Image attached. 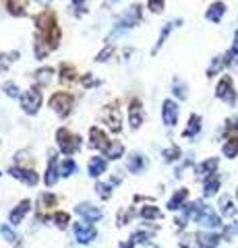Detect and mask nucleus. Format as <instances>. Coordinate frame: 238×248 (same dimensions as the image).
I'll list each match as a JSON object with an SVG mask.
<instances>
[{"mask_svg":"<svg viewBox=\"0 0 238 248\" xmlns=\"http://www.w3.org/2000/svg\"><path fill=\"white\" fill-rule=\"evenodd\" d=\"M48 106L58 116L66 118V116L73 112V108H75V95H73V93H68V91H56L54 95L48 99Z\"/></svg>","mask_w":238,"mask_h":248,"instance_id":"1","label":"nucleus"},{"mask_svg":"<svg viewBox=\"0 0 238 248\" xmlns=\"http://www.w3.org/2000/svg\"><path fill=\"white\" fill-rule=\"evenodd\" d=\"M56 143L60 147V151H63L64 155H73L75 151H79V147H81V137L79 135H75L73 130H68V128H58L56 130Z\"/></svg>","mask_w":238,"mask_h":248,"instance_id":"2","label":"nucleus"},{"mask_svg":"<svg viewBox=\"0 0 238 248\" xmlns=\"http://www.w3.org/2000/svg\"><path fill=\"white\" fill-rule=\"evenodd\" d=\"M139 23H141V4H133V6H130V9L118 19L116 29H114V33H112V35H118L120 31L133 29V27L139 25ZM112 35L108 37V40H112Z\"/></svg>","mask_w":238,"mask_h":248,"instance_id":"3","label":"nucleus"},{"mask_svg":"<svg viewBox=\"0 0 238 248\" xmlns=\"http://www.w3.org/2000/svg\"><path fill=\"white\" fill-rule=\"evenodd\" d=\"M42 102H44V95H42L40 87H32V89H27L21 95V108H23V112L29 114V116H33V114L40 112Z\"/></svg>","mask_w":238,"mask_h":248,"instance_id":"4","label":"nucleus"},{"mask_svg":"<svg viewBox=\"0 0 238 248\" xmlns=\"http://www.w3.org/2000/svg\"><path fill=\"white\" fill-rule=\"evenodd\" d=\"M102 118H104V122L112 128V133H120L122 120H120V108H118V102H116V99H114V102H110L108 106L104 108Z\"/></svg>","mask_w":238,"mask_h":248,"instance_id":"5","label":"nucleus"},{"mask_svg":"<svg viewBox=\"0 0 238 248\" xmlns=\"http://www.w3.org/2000/svg\"><path fill=\"white\" fill-rule=\"evenodd\" d=\"M35 27H37V33H48L54 27H58V21H56V13L46 9L35 17Z\"/></svg>","mask_w":238,"mask_h":248,"instance_id":"6","label":"nucleus"},{"mask_svg":"<svg viewBox=\"0 0 238 248\" xmlns=\"http://www.w3.org/2000/svg\"><path fill=\"white\" fill-rule=\"evenodd\" d=\"M195 219H197V223H201L205 228H220L222 226L220 215L213 211L211 207H205V205H201V209H199L197 215H195Z\"/></svg>","mask_w":238,"mask_h":248,"instance_id":"7","label":"nucleus"},{"mask_svg":"<svg viewBox=\"0 0 238 248\" xmlns=\"http://www.w3.org/2000/svg\"><path fill=\"white\" fill-rule=\"evenodd\" d=\"M128 122L135 130L143 124V106H141V99L139 97H133L128 102Z\"/></svg>","mask_w":238,"mask_h":248,"instance_id":"8","label":"nucleus"},{"mask_svg":"<svg viewBox=\"0 0 238 248\" xmlns=\"http://www.w3.org/2000/svg\"><path fill=\"white\" fill-rule=\"evenodd\" d=\"M89 141H91V147H95V149H99V151H108V147H110V139H108V135L104 133L102 128H97V126H91L89 128Z\"/></svg>","mask_w":238,"mask_h":248,"instance_id":"9","label":"nucleus"},{"mask_svg":"<svg viewBox=\"0 0 238 248\" xmlns=\"http://www.w3.org/2000/svg\"><path fill=\"white\" fill-rule=\"evenodd\" d=\"M95 228L91 226L89 221H81V223H75V236H77V242L81 244H89L91 240L95 238Z\"/></svg>","mask_w":238,"mask_h":248,"instance_id":"10","label":"nucleus"},{"mask_svg":"<svg viewBox=\"0 0 238 248\" xmlns=\"http://www.w3.org/2000/svg\"><path fill=\"white\" fill-rule=\"evenodd\" d=\"M9 174H11L13 178H17V180L29 184V186H35L37 180H40L33 170H27V168H21V166H13V168L9 170Z\"/></svg>","mask_w":238,"mask_h":248,"instance_id":"11","label":"nucleus"},{"mask_svg":"<svg viewBox=\"0 0 238 248\" xmlns=\"http://www.w3.org/2000/svg\"><path fill=\"white\" fill-rule=\"evenodd\" d=\"M162 120L166 126H174L176 120H178V106H176L172 99H166L164 108H162Z\"/></svg>","mask_w":238,"mask_h":248,"instance_id":"12","label":"nucleus"},{"mask_svg":"<svg viewBox=\"0 0 238 248\" xmlns=\"http://www.w3.org/2000/svg\"><path fill=\"white\" fill-rule=\"evenodd\" d=\"M77 213H79L85 221H97V219H102V211H99L97 207L94 205H89V203H81V205H77Z\"/></svg>","mask_w":238,"mask_h":248,"instance_id":"13","label":"nucleus"},{"mask_svg":"<svg viewBox=\"0 0 238 248\" xmlns=\"http://www.w3.org/2000/svg\"><path fill=\"white\" fill-rule=\"evenodd\" d=\"M216 95L220 99H226V102H234V89H232V79H230V77H224V79L220 81Z\"/></svg>","mask_w":238,"mask_h":248,"instance_id":"14","label":"nucleus"},{"mask_svg":"<svg viewBox=\"0 0 238 248\" xmlns=\"http://www.w3.org/2000/svg\"><path fill=\"white\" fill-rule=\"evenodd\" d=\"M29 9V0H6V13L13 17H25Z\"/></svg>","mask_w":238,"mask_h":248,"instance_id":"15","label":"nucleus"},{"mask_svg":"<svg viewBox=\"0 0 238 248\" xmlns=\"http://www.w3.org/2000/svg\"><path fill=\"white\" fill-rule=\"evenodd\" d=\"M29 207H32V201L25 199V201H21V203L13 209V211H11V223H13V226H15V223L23 221V217L29 213Z\"/></svg>","mask_w":238,"mask_h":248,"instance_id":"16","label":"nucleus"},{"mask_svg":"<svg viewBox=\"0 0 238 248\" xmlns=\"http://www.w3.org/2000/svg\"><path fill=\"white\" fill-rule=\"evenodd\" d=\"M58 71H60V81H64V83H73V81H77L81 77L79 73H77L75 64H71V62H63Z\"/></svg>","mask_w":238,"mask_h":248,"instance_id":"17","label":"nucleus"},{"mask_svg":"<svg viewBox=\"0 0 238 248\" xmlns=\"http://www.w3.org/2000/svg\"><path fill=\"white\" fill-rule=\"evenodd\" d=\"M58 176H60V170H58V164H56V155L52 153L50 155V166H48V170H46V184L48 186H54L56 184V180H58Z\"/></svg>","mask_w":238,"mask_h":248,"instance_id":"18","label":"nucleus"},{"mask_svg":"<svg viewBox=\"0 0 238 248\" xmlns=\"http://www.w3.org/2000/svg\"><path fill=\"white\" fill-rule=\"evenodd\" d=\"M87 172H89V176H94V178L102 176L106 172V159L104 157H91L89 166H87Z\"/></svg>","mask_w":238,"mask_h":248,"instance_id":"19","label":"nucleus"},{"mask_svg":"<svg viewBox=\"0 0 238 248\" xmlns=\"http://www.w3.org/2000/svg\"><path fill=\"white\" fill-rule=\"evenodd\" d=\"M197 244L201 248H216L220 244V236L205 234V232H201V234H197Z\"/></svg>","mask_w":238,"mask_h":248,"instance_id":"20","label":"nucleus"},{"mask_svg":"<svg viewBox=\"0 0 238 248\" xmlns=\"http://www.w3.org/2000/svg\"><path fill=\"white\" fill-rule=\"evenodd\" d=\"M145 166H147V161H145V157H141L139 153H135V155H130L128 157V172L139 174V172H143Z\"/></svg>","mask_w":238,"mask_h":248,"instance_id":"21","label":"nucleus"},{"mask_svg":"<svg viewBox=\"0 0 238 248\" xmlns=\"http://www.w3.org/2000/svg\"><path fill=\"white\" fill-rule=\"evenodd\" d=\"M224 13H226V4H224V2H213V4L209 6V11H207L205 17L209 19V21H213V23H218Z\"/></svg>","mask_w":238,"mask_h":248,"instance_id":"22","label":"nucleus"},{"mask_svg":"<svg viewBox=\"0 0 238 248\" xmlns=\"http://www.w3.org/2000/svg\"><path fill=\"white\" fill-rule=\"evenodd\" d=\"M218 168V159L211 157V159H205L203 164L197 166V174L199 176H213V170Z\"/></svg>","mask_w":238,"mask_h":248,"instance_id":"23","label":"nucleus"},{"mask_svg":"<svg viewBox=\"0 0 238 248\" xmlns=\"http://www.w3.org/2000/svg\"><path fill=\"white\" fill-rule=\"evenodd\" d=\"M187 197H189V190L187 188H180L176 195L168 201V209H172V211H176V209H180L182 207V203L187 201Z\"/></svg>","mask_w":238,"mask_h":248,"instance_id":"24","label":"nucleus"},{"mask_svg":"<svg viewBox=\"0 0 238 248\" xmlns=\"http://www.w3.org/2000/svg\"><path fill=\"white\" fill-rule=\"evenodd\" d=\"M220 188V178L218 176H207V180L203 184V195L205 197H211V195H216Z\"/></svg>","mask_w":238,"mask_h":248,"instance_id":"25","label":"nucleus"},{"mask_svg":"<svg viewBox=\"0 0 238 248\" xmlns=\"http://www.w3.org/2000/svg\"><path fill=\"white\" fill-rule=\"evenodd\" d=\"M33 50H35V58H37V60H44V58L50 54V48L42 42V37L37 35V33H35V37H33Z\"/></svg>","mask_w":238,"mask_h":248,"instance_id":"26","label":"nucleus"},{"mask_svg":"<svg viewBox=\"0 0 238 248\" xmlns=\"http://www.w3.org/2000/svg\"><path fill=\"white\" fill-rule=\"evenodd\" d=\"M19 58V52H0V71H9V66Z\"/></svg>","mask_w":238,"mask_h":248,"instance_id":"27","label":"nucleus"},{"mask_svg":"<svg viewBox=\"0 0 238 248\" xmlns=\"http://www.w3.org/2000/svg\"><path fill=\"white\" fill-rule=\"evenodd\" d=\"M174 25H180V21H178V23H176V21H172V23H166V27L162 29V33H159V40H158V44H156V48L151 50V54H158V50H159V48H162V46H164L166 37L170 35V31L174 29Z\"/></svg>","mask_w":238,"mask_h":248,"instance_id":"28","label":"nucleus"},{"mask_svg":"<svg viewBox=\"0 0 238 248\" xmlns=\"http://www.w3.org/2000/svg\"><path fill=\"white\" fill-rule=\"evenodd\" d=\"M199 128H201V118H199L197 114H193V116L189 118V126L184 128L182 135H184V137H193V135L199 133Z\"/></svg>","mask_w":238,"mask_h":248,"instance_id":"29","label":"nucleus"},{"mask_svg":"<svg viewBox=\"0 0 238 248\" xmlns=\"http://www.w3.org/2000/svg\"><path fill=\"white\" fill-rule=\"evenodd\" d=\"M60 176L63 178H68V176H73L75 172H77V164L71 159V157H66V159H63V164H60Z\"/></svg>","mask_w":238,"mask_h":248,"instance_id":"30","label":"nucleus"},{"mask_svg":"<svg viewBox=\"0 0 238 248\" xmlns=\"http://www.w3.org/2000/svg\"><path fill=\"white\" fill-rule=\"evenodd\" d=\"M122 153H125V147H122L120 141H112L110 147H108V151H106V155H108L110 159H118V157H122Z\"/></svg>","mask_w":238,"mask_h":248,"instance_id":"31","label":"nucleus"},{"mask_svg":"<svg viewBox=\"0 0 238 248\" xmlns=\"http://www.w3.org/2000/svg\"><path fill=\"white\" fill-rule=\"evenodd\" d=\"M52 75H54V68L46 66V68H40V71H35V75H33V79H35L37 83H48Z\"/></svg>","mask_w":238,"mask_h":248,"instance_id":"32","label":"nucleus"},{"mask_svg":"<svg viewBox=\"0 0 238 248\" xmlns=\"http://www.w3.org/2000/svg\"><path fill=\"white\" fill-rule=\"evenodd\" d=\"M141 217H145V219H158V217H162V211L153 205H147L141 209Z\"/></svg>","mask_w":238,"mask_h":248,"instance_id":"33","label":"nucleus"},{"mask_svg":"<svg viewBox=\"0 0 238 248\" xmlns=\"http://www.w3.org/2000/svg\"><path fill=\"white\" fill-rule=\"evenodd\" d=\"M0 234L4 236V240H6V242H13V244H17L19 236L15 234V230H13L11 226H0Z\"/></svg>","mask_w":238,"mask_h":248,"instance_id":"34","label":"nucleus"},{"mask_svg":"<svg viewBox=\"0 0 238 248\" xmlns=\"http://www.w3.org/2000/svg\"><path fill=\"white\" fill-rule=\"evenodd\" d=\"M220 211L224 215H234V205H232V201H230L228 197L220 199Z\"/></svg>","mask_w":238,"mask_h":248,"instance_id":"35","label":"nucleus"},{"mask_svg":"<svg viewBox=\"0 0 238 248\" xmlns=\"http://www.w3.org/2000/svg\"><path fill=\"white\" fill-rule=\"evenodd\" d=\"M40 203H42L44 209H50V207H56L58 199H56L54 195H50V192H44V195L40 197Z\"/></svg>","mask_w":238,"mask_h":248,"instance_id":"36","label":"nucleus"},{"mask_svg":"<svg viewBox=\"0 0 238 248\" xmlns=\"http://www.w3.org/2000/svg\"><path fill=\"white\" fill-rule=\"evenodd\" d=\"M226 135H228V141H238V120H230L228 122Z\"/></svg>","mask_w":238,"mask_h":248,"instance_id":"37","label":"nucleus"},{"mask_svg":"<svg viewBox=\"0 0 238 248\" xmlns=\"http://www.w3.org/2000/svg\"><path fill=\"white\" fill-rule=\"evenodd\" d=\"M95 190H97V195L102 197V199H110L112 197V184H95Z\"/></svg>","mask_w":238,"mask_h":248,"instance_id":"38","label":"nucleus"},{"mask_svg":"<svg viewBox=\"0 0 238 248\" xmlns=\"http://www.w3.org/2000/svg\"><path fill=\"white\" fill-rule=\"evenodd\" d=\"M2 91H4L9 97H19V87H17L15 83H11V81H6V83L2 85Z\"/></svg>","mask_w":238,"mask_h":248,"instance_id":"39","label":"nucleus"},{"mask_svg":"<svg viewBox=\"0 0 238 248\" xmlns=\"http://www.w3.org/2000/svg\"><path fill=\"white\" fill-rule=\"evenodd\" d=\"M164 4H166V0H147V9L156 15L164 11Z\"/></svg>","mask_w":238,"mask_h":248,"instance_id":"40","label":"nucleus"},{"mask_svg":"<svg viewBox=\"0 0 238 248\" xmlns=\"http://www.w3.org/2000/svg\"><path fill=\"white\" fill-rule=\"evenodd\" d=\"M79 83L83 85V87H95V85H99V81L97 79H94L89 73H85V75H81L79 77Z\"/></svg>","mask_w":238,"mask_h":248,"instance_id":"41","label":"nucleus"},{"mask_svg":"<svg viewBox=\"0 0 238 248\" xmlns=\"http://www.w3.org/2000/svg\"><path fill=\"white\" fill-rule=\"evenodd\" d=\"M236 153H238V141H228L224 145V155H228V157H234Z\"/></svg>","mask_w":238,"mask_h":248,"instance_id":"42","label":"nucleus"},{"mask_svg":"<svg viewBox=\"0 0 238 248\" xmlns=\"http://www.w3.org/2000/svg\"><path fill=\"white\" fill-rule=\"evenodd\" d=\"M164 157H166V161L178 159V157H180V149H178V147H170V149H166V151H164Z\"/></svg>","mask_w":238,"mask_h":248,"instance_id":"43","label":"nucleus"},{"mask_svg":"<svg viewBox=\"0 0 238 248\" xmlns=\"http://www.w3.org/2000/svg\"><path fill=\"white\" fill-rule=\"evenodd\" d=\"M110 56H114V48H110V46H106V48H104V50L95 56V60H97V62H106Z\"/></svg>","mask_w":238,"mask_h":248,"instance_id":"44","label":"nucleus"},{"mask_svg":"<svg viewBox=\"0 0 238 248\" xmlns=\"http://www.w3.org/2000/svg\"><path fill=\"white\" fill-rule=\"evenodd\" d=\"M54 221H56V226L58 228H66L68 226V213H54Z\"/></svg>","mask_w":238,"mask_h":248,"instance_id":"45","label":"nucleus"},{"mask_svg":"<svg viewBox=\"0 0 238 248\" xmlns=\"http://www.w3.org/2000/svg\"><path fill=\"white\" fill-rule=\"evenodd\" d=\"M130 217H133V213L127 211V209H125V211H120V215H118V226H125V221L130 219Z\"/></svg>","mask_w":238,"mask_h":248,"instance_id":"46","label":"nucleus"},{"mask_svg":"<svg viewBox=\"0 0 238 248\" xmlns=\"http://www.w3.org/2000/svg\"><path fill=\"white\" fill-rule=\"evenodd\" d=\"M174 93H176V95H178L180 99L187 97V93H184V87H182V85H178V83H174Z\"/></svg>","mask_w":238,"mask_h":248,"instance_id":"47","label":"nucleus"},{"mask_svg":"<svg viewBox=\"0 0 238 248\" xmlns=\"http://www.w3.org/2000/svg\"><path fill=\"white\" fill-rule=\"evenodd\" d=\"M232 54H238V33H236V42L232 46Z\"/></svg>","mask_w":238,"mask_h":248,"instance_id":"48","label":"nucleus"},{"mask_svg":"<svg viewBox=\"0 0 238 248\" xmlns=\"http://www.w3.org/2000/svg\"><path fill=\"white\" fill-rule=\"evenodd\" d=\"M118 248H133V242H125V244H120Z\"/></svg>","mask_w":238,"mask_h":248,"instance_id":"49","label":"nucleus"},{"mask_svg":"<svg viewBox=\"0 0 238 248\" xmlns=\"http://www.w3.org/2000/svg\"><path fill=\"white\" fill-rule=\"evenodd\" d=\"M114 2H118V0H104V6H110V4H114Z\"/></svg>","mask_w":238,"mask_h":248,"instance_id":"50","label":"nucleus"},{"mask_svg":"<svg viewBox=\"0 0 238 248\" xmlns=\"http://www.w3.org/2000/svg\"><path fill=\"white\" fill-rule=\"evenodd\" d=\"M73 2H75V4H83V2H85V0H73Z\"/></svg>","mask_w":238,"mask_h":248,"instance_id":"51","label":"nucleus"},{"mask_svg":"<svg viewBox=\"0 0 238 248\" xmlns=\"http://www.w3.org/2000/svg\"><path fill=\"white\" fill-rule=\"evenodd\" d=\"M236 197H238V190H236Z\"/></svg>","mask_w":238,"mask_h":248,"instance_id":"52","label":"nucleus"}]
</instances>
